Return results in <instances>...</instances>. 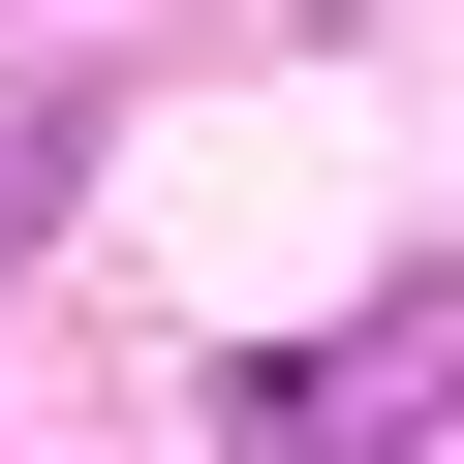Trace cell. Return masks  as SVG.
Returning a JSON list of instances; mask_svg holds the SVG:
<instances>
[{
	"instance_id": "1",
	"label": "cell",
	"mask_w": 464,
	"mask_h": 464,
	"mask_svg": "<svg viewBox=\"0 0 464 464\" xmlns=\"http://www.w3.org/2000/svg\"><path fill=\"white\" fill-rule=\"evenodd\" d=\"M248 433H279V464H464V279H433V310H372V341H279V372H248Z\"/></svg>"
}]
</instances>
